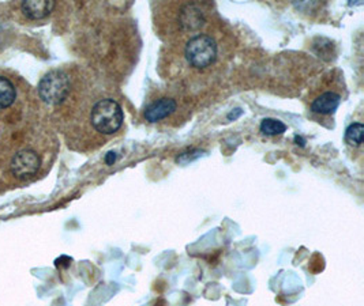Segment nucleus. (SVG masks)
Returning a JSON list of instances; mask_svg holds the SVG:
<instances>
[{
  "mask_svg": "<svg viewBox=\"0 0 364 306\" xmlns=\"http://www.w3.org/2000/svg\"><path fill=\"white\" fill-rule=\"evenodd\" d=\"M123 109L114 98H101L89 111V123L101 136H111L122 129Z\"/></svg>",
  "mask_w": 364,
  "mask_h": 306,
  "instance_id": "obj_3",
  "label": "nucleus"
},
{
  "mask_svg": "<svg viewBox=\"0 0 364 306\" xmlns=\"http://www.w3.org/2000/svg\"><path fill=\"white\" fill-rule=\"evenodd\" d=\"M178 109H179L178 98L172 96H161L150 101L144 111V117L146 121L156 124L171 119L175 113L178 112Z\"/></svg>",
  "mask_w": 364,
  "mask_h": 306,
  "instance_id": "obj_6",
  "label": "nucleus"
},
{
  "mask_svg": "<svg viewBox=\"0 0 364 306\" xmlns=\"http://www.w3.org/2000/svg\"><path fill=\"white\" fill-rule=\"evenodd\" d=\"M285 131H287V126L277 119H265L261 123V132L264 135L274 136V135H282Z\"/></svg>",
  "mask_w": 364,
  "mask_h": 306,
  "instance_id": "obj_10",
  "label": "nucleus"
},
{
  "mask_svg": "<svg viewBox=\"0 0 364 306\" xmlns=\"http://www.w3.org/2000/svg\"><path fill=\"white\" fill-rule=\"evenodd\" d=\"M29 90L21 78H13L7 72H0V121L18 126L23 121V109L29 102Z\"/></svg>",
  "mask_w": 364,
  "mask_h": 306,
  "instance_id": "obj_2",
  "label": "nucleus"
},
{
  "mask_svg": "<svg viewBox=\"0 0 364 306\" xmlns=\"http://www.w3.org/2000/svg\"><path fill=\"white\" fill-rule=\"evenodd\" d=\"M184 58L187 63L197 70H206L213 65L218 58V44L209 33L191 35L184 45Z\"/></svg>",
  "mask_w": 364,
  "mask_h": 306,
  "instance_id": "obj_4",
  "label": "nucleus"
},
{
  "mask_svg": "<svg viewBox=\"0 0 364 306\" xmlns=\"http://www.w3.org/2000/svg\"><path fill=\"white\" fill-rule=\"evenodd\" d=\"M115 153H108V154H107V157H105V161H107V163H108V165H114V162H115Z\"/></svg>",
  "mask_w": 364,
  "mask_h": 306,
  "instance_id": "obj_11",
  "label": "nucleus"
},
{
  "mask_svg": "<svg viewBox=\"0 0 364 306\" xmlns=\"http://www.w3.org/2000/svg\"><path fill=\"white\" fill-rule=\"evenodd\" d=\"M364 126L362 123H352L346 131V142L353 147L363 145Z\"/></svg>",
  "mask_w": 364,
  "mask_h": 306,
  "instance_id": "obj_9",
  "label": "nucleus"
},
{
  "mask_svg": "<svg viewBox=\"0 0 364 306\" xmlns=\"http://www.w3.org/2000/svg\"><path fill=\"white\" fill-rule=\"evenodd\" d=\"M343 101V96L340 89L334 87H325L319 92H316L314 97L311 98V105L310 109L311 112L319 116H331L337 111Z\"/></svg>",
  "mask_w": 364,
  "mask_h": 306,
  "instance_id": "obj_7",
  "label": "nucleus"
},
{
  "mask_svg": "<svg viewBox=\"0 0 364 306\" xmlns=\"http://www.w3.org/2000/svg\"><path fill=\"white\" fill-rule=\"evenodd\" d=\"M40 98L50 106H60L73 92V81L65 70H53L38 83Z\"/></svg>",
  "mask_w": 364,
  "mask_h": 306,
  "instance_id": "obj_5",
  "label": "nucleus"
},
{
  "mask_svg": "<svg viewBox=\"0 0 364 306\" xmlns=\"http://www.w3.org/2000/svg\"><path fill=\"white\" fill-rule=\"evenodd\" d=\"M55 9V1H23L21 3V11L29 19L38 21L50 16Z\"/></svg>",
  "mask_w": 364,
  "mask_h": 306,
  "instance_id": "obj_8",
  "label": "nucleus"
},
{
  "mask_svg": "<svg viewBox=\"0 0 364 306\" xmlns=\"http://www.w3.org/2000/svg\"><path fill=\"white\" fill-rule=\"evenodd\" d=\"M56 138L40 126L21 123L0 133V192L46 177L56 158Z\"/></svg>",
  "mask_w": 364,
  "mask_h": 306,
  "instance_id": "obj_1",
  "label": "nucleus"
}]
</instances>
